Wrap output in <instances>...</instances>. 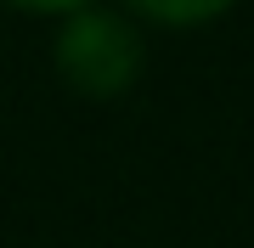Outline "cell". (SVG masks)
Segmentation results:
<instances>
[{"instance_id":"cell-1","label":"cell","mask_w":254,"mask_h":248,"mask_svg":"<svg viewBox=\"0 0 254 248\" xmlns=\"http://www.w3.org/2000/svg\"><path fill=\"white\" fill-rule=\"evenodd\" d=\"M57 74L85 96H119L141 74V34L119 11H68L57 34Z\"/></svg>"},{"instance_id":"cell-2","label":"cell","mask_w":254,"mask_h":248,"mask_svg":"<svg viewBox=\"0 0 254 248\" xmlns=\"http://www.w3.org/2000/svg\"><path fill=\"white\" fill-rule=\"evenodd\" d=\"M130 11H147L158 23H209L232 6V0H125Z\"/></svg>"},{"instance_id":"cell-3","label":"cell","mask_w":254,"mask_h":248,"mask_svg":"<svg viewBox=\"0 0 254 248\" xmlns=\"http://www.w3.org/2000/svg\"><path fill=\"white\" fill-rule=\"evenodd\" d=\"M6 6H23V11H79L85 0H6Z\"/></svg>"}]
</instances>
